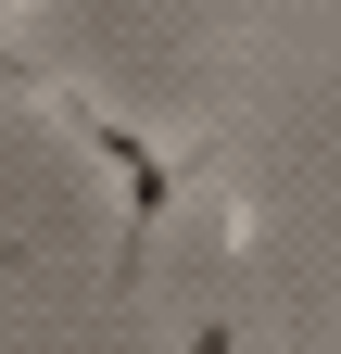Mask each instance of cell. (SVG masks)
<instances>
[{
    "mask_svg": "<svg viewBox=\"0 0 341 354\" xmlns=\"http://www.w3.org/2000/svg\"><path fill=\"white\" fill-rule=\"evenodd\" d=\"M304 354H341V342H304Z\"/></svg>",
    "mask_w": 341,
    "mask_h": 354,
    "instance_id": "cell-3",
    "label": "cell"
},
{
    "mask_svg": "<svg viewBox=\"0 0 341 354\" xmlns=\"http://www.w3.org/2000/svg\"><path fill=\"white\" fill-rule=\"evenodd\" d=\"M177 354H240V329H228V317H202V329H190Z\"/></svg>",
    "mask_w": 341,
    "mask_h": 354,
    "instance_id": "cell-2",
    "label": "cell"
},
{
    "mask_svg": "<svg viewBox=\"0 0 341 354\" xmlns=\"http://www.w3.org/2000/svg\"><path fill=\"white\" fill-rule=\"evenodd\" d=\"M13 13H26V0H13Z\"/></svg>",
    "mask_w": 341,
    "mask_h": 354,
    "instance_id": "cell-5",
    "label": "cell"
},
{
    "mask_svg": "<svg viewBox=\"0 0 341 354\" xmlns=\"http://www.w3.org/2000/svg\"><path fill=\"white\" fill-rule=\"evenodd\" d=\"M329 26H341V0H329Z\"/></svg>",
    "mask_w": 341,
    "mask_h": 354,
    "instance_id": "cell-4",
    "label": "cell"
},
{
    "mask_svg": "<svg viewBox=\"0 0 341 354\" xmlns=\"http://www.w3.org/2000/svg\"><path fill=\"white\" fill-rule=\"evenodd\" d=\"M51 114L76 127V152H101V165L126 177V241H114V279H139V228H164V203H177L202 165H215V127H164V140H139V127H126V114H101L89 88H64Z\"/></svg>",
    "mask_w": 341,
    "mask_h": 354,
    "instance_id": "cell-1",
    "label": "cell"
}]
</instances>
